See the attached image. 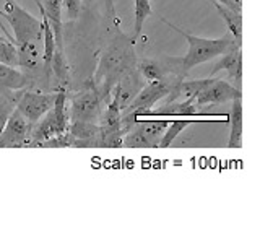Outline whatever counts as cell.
I'll use <instances>...</instances> for the list:
<instances>
[{"label":"cell","instance_id":"1","mask_svg":"<svg viewBox=\"0 0 260 244\" xmlns=\"http://www.w3.org/2000/svg\"><path fill=\"white\" fill-rule=\"evenodd\" d=\"M135 41L124 35L117 28V35L109 46L104 49L101 54L100 64H98L94 77L91 78L93 85L100 92L101 98L109 101L111 92L119 81L124 78L127 73L134 72L137 69V57L134 49Z\"/></svg>","mask_w":260,"mask_h":244},{"label":"cell","instance_id":"2","mask_svg":"<svg viewBox=\"0 0 260 244\" xmlns=\"http://www.w3.org/2000/svg\"><path fill=\"white\" fill-rule=\"evenodd\" d=\"M2 16L13 29V43L18 51V65L28 70H38L43 62L38 43L43 41V21L35 18L15 0H5Z\"/></svg>","mask_w":260,"mask_h":244},{"label":"cell","instance_id":"3","mask_svg":"<svg viewBox=\"0 0 260 244\" xmlns=\"http://www.w3.org/2000/svg\"><path fill=\"white\" fill-rule=\"evenodd\" d=\"M161 20L165 21L171 29H174L176 33H179V35L185 39L187 46H189V49H187V54L182 57V60H181V75L184 78L193 67H197V65H200V64H205V62H208L211 59H215V57H219L236 43L234 38L230 35V33L224 35V36H221V38H218V39H208V38H200V36L190 35V33L184 31L182 28H179V26H176L174 23H171L169 20H166L165 16H161Z\"/></svg>","mask_w":260,"mask_h":244},{"label":"cell","instance_id":"4","mask_svg":"<svg viewBox=\"0 0 260 244\" xmlns=\"http://www.w3.org/2000/svg\"><path fill=\"white\" fill-rule=\"evenodd\" d=\"M161 117H193V119H221L223 122H228L230 114L226 112H205L202 111L197 103L192 98L187 100H176L162 104L159 109H148L145 112H140L137 116L138 119H161Z\"/></svg>","mask_w":260,"mask_h":244},{"label":"cell","instance_id":"5","mask_svg":"<svg viewBox=\"0 0 260 244\" xmlns=\"http://www.w3.org/2000/svg\"><path fill=\"white\" fill-rule=\"evenodd\" d=\"M98 124H100V146H103V148H120L124 130H122L120 122V101L117 85L111 92L108 108L104 112H101Z\"/></svg>","mask_w":260,"mask_h":244},{"label":"cell","instance_id":"6","mask_svg":"<svg viewBox=\"0 0 260 244\" xmlns=\"http://www.w3.org/2000/svg\"><path fill=\"white\" fill-rule=\"evenodd\" d=\"M181 60L182 57H161V59H143L138 62L137 72L142 78L150 80H162V81H182L181 75Z\"/></svg>","mask_w":260,"mask_h":244},{"label":"cell","instance_id":"7","mask_svg":"<svg viewBox=\"0 0 260 244\" xmlns=\"http://www.w3.org/2000/svg\"><path fill=\"white\" fill-rule=\"evenodd\" d=\"M103 98L96 86L91 83L85 92H81L72 100L70 106V120H85V122H100L101 117Z\"/></svg>","mask_w":260,"mask_h":244},{"label":"cell","instance_id":"8","mask_svg":"<svg viewBox=\"0 0 260 244\" xmlns=\"http://www.w3.org/2000/svg\"><path fill=\"white\" fill-rule=\"evenodd\" d=\"M31 124L18 109H13L8 116L4 129L0 130V146L4 148H23L29 146Z\"/></svg>","mask_w":260,"mask_h":244},{"label":"cell","instance_id":"9","mask_svg":"<svg viewBox=\"0 0 260 244\" xmlns=\"http://www.w3.org/2000/svg\"><path fill=\"white\" fill-rule=\"evenodd\" d=\"M57 93H36V92H26L20 96L16 101L15 108L18 109L29 124H35L44 114L52 109Z\"/></svg>","mask_w":260,"mask_h":244},{"label":"cell","instance_id":"10","mask_svg":"<svg viewBox=\"0 0 260 244\" xmlns=\"http://www.w3.org/2000/svg\"><path fill=\"white\" fill-rule=\"evenodd\" d=\"M241 88L234 86L228 81L216 78L213 83L208 85L200 95L193 98V101L202 109L203 106H215V104H223L226 101H233L236 98H241Z\"/></svg>","mask_w":260,"mask_h":244},{"label":"cell","instance_id":"11","mask_svg":"<svg viewBox=\"0 0 260 244\" xmlns=\"http://www.w3.org/2000/svg\"><path fill=\"white\" fill-rule=\"evenodd\" d=\"M67 132L70 148H96L100 146V124L85 120H70Z\"/></svg>","mask_w":260,"mask_h":244},{"label":"cell","instance_id":"12","mask_svg":"<svg viewBox=\"0 0 260 244\" xmlns=\"http://www.w3.org/2000/svg\"><path fill=\"white\" fill-rule=\"evenodd\" d=\"M221 59L215 65L211 73H216L219 70H224L230 78L234 81V86L241 88L242 83V44L234 43L224 54L219 55Z\"/></svg>","mask_w":260,"mask_h":244},{"label":"cell","instance_id":"13","mask_svg":"<svg viewBox=\"0 0 260 244\" xmlns=\"http://www.w3.org/2000/svg\"><path fill=\"white\" fill-rule=\"evenodd\" d=\"M41 5H43V12L49 18V23H51L52 31H54V38L57 44L55 52L63 54V33H62L63 0H41Z\"/></svg>","mask_w":260,"mask_h":244},{"label":"cell","instance_id":"14","mask_svg":"<svg viewBox=\"0 0 260 244\" xmlns=\"http://www.w3.org/2000/svg\"><path fill=\"white\" fill-rule=\"evenodd\" d=\"M168 124L169 120H151V119H138L135 122V126L142 132L148 148H156L159 145V140L162 134H165Z\"/></svg>","mask_w":260,"mask_h":244},{"label":"cell","instance_id":"15","mask_svg":"<svg viewBox=\"0 0 260 244\" xmlns=\"http://www.w3.org/2000/svg\"><path fill=\"white\" fill-rule=\"evenodd\" d=\"M211 4L215 5L218 13L221 15V18L224 20L228 29H230V35L234 38L236 43L242 44V15H241V12L219 4L218 0H211Z\"/></svg>","mask_w":260,"mask_h":244},{"label":"cell","instance_id":"16","mask_svg":"<svg viewBox=\"0 0 260 244\" xmlns=\"http://www.w3.org/2000/svg\"><path fill=\"white\" fill-rule=\"evenodd\" d=\"M242 103L241 98L233 100V108L231 114L228 117L231 130H230V138H228V148H241L242 146Z\"/></svg>","mask_w":260,"mask_h":244},{"label":"cell","instance_id":"17","mask_svg":"<svg viewBox=\"0 0 260 244\" xmlns=\"http://www.w3.org/2000/svg\"><path fill=\"white\" fill-rule=\"evenodd\" d=\"M216 78L208 77V78H200V80H190V81H179V85L176 88V100L182 98V100H187V98H193L200 95L203 89H205L208 85L213 83Z\"/></svg>","mask_w":260,"mask_h":244},{"label":"cell","instance_id":"18","mask_svg":"<svg viewBox=\"0 0 260 244\" xmlns=\"http://www.w3.org/2000/svg\"><path fill=\"white\" fill-rule=\"evenodd\" d=\"M193 117H184V120H173V122H169L166 130H165V134H162L161 137V140H159V148H168V146L173 145V142L177 138L179 134H182L184 132V129L185 127H189L190 124H193V122H202V120H190Z\"/></svg>","mask_w":260,"mask_h":244},{"label":"cell","instance_id":"19","mask_svg":"<svg viewBox=\"0 0 260 244\" xmlns=\"http://www.w3.org/2000/svg\"><path fill=\"white\" fill-rule=\"evenodd\" d=\"M148 16H153V8L150 0H135V20H134V33H132L134 41H137V38L142 35L143 23Z\"/></svg>","mask_w":260,"mask_h":244},{"label":"cell","instance_id":"20","mask_svg":"<svg viewBox=\"0 0 260 244\" xmlns=\"http://www.w3.org/2000/svg\"><path fill=\"white\" fill-rule=\"evenodd\" d=\"M0 78L4 80V83L10 89H18L26 83V78H24V75L20 70H16L12 65H7L2 62H0Z\"/></svg>","mask_w":260,"mask_h":244},{"label":"cell","instance_id":"21","mask_svg":"<svg viewBox=\"0 0 260 244\" xmlns=\"http://www.w3.org/2000/svg\"><path fill=\"white\" fill-rule=\"evenodd\" d=\"M0 62L12 65V67H18V51L13 43H8L7 39L0 36Z\"/></svg>","mask_w":260,"mask_h":244},{"label":"cell","instance_id":"22","mask_svg":"<svg viewBox=\"0 0 260 244\" xmlns=\"http://www.w3.org/2000/svg\"><path fill=\"white\" fill-rule=\"evenodd\" d=\"M13 109H15V108H13V103H12L10 100H8L7 96H2V95H0V130L4 129L5 122H7L8 116H10Z\"/></svg>","mask_w":260,"mask_h":244},{"label":"cell","instance_id":"23","mask_svg":"<svg viewBox=\"0 0 260 244\" xmlns=\"http://www.w3.org/2000/svg\"><path fill=\"white\" fill-rule=\"evenodd\" d=\"M65 12H67L69 20H77L81 10V0H63Z\"/></svg>","mask_w":260,"mask_h":244},{"label":"cell","instance_id":"24","mask_svg":"<svg viewBox=\"0 0 260 244\" xmlns=\"http://www.w3.org/2000/svg\"><path fill=\"white\" fill-rule=\"evenodd\" d=\"M104 2H106V12H108L109 18L114 23H117V12H116V5H114V0H104Z\"/></svg>","mask_w":260,"mask_h":244},{"label":"cell","instance_id":"25","mask_svg":"<svg viewBox=\"0 0 260 244\" xmlns=\"http://www.w3.org/2000/svg\"><path fill=\"white\" fill-rule=\"evenodd\" d=\"M219 4H223L226 7H230V8H234V10H239L241 12V0H218Z\"/></svg>","mask_w":260,"mask_h":244},{"label":"cell","instance_id":"26","mask_svg":"<svg viewBox=\"0 0 260 244\" xmlns=\"http://www.w3.org/2000/svg\"><path fill=\"white\" fill-rule=\"evenodd\" d=\"M35 2H36V4H38V7H39V12L43 10V5H41V0H35Z\"/></svg>","mask_w":260,"mask_h":244},{"label":"cell","instance_id":"27","mask_svg":"<svg viewBox=\"0 0 260 244\" xmlns=\"http://www.w3.org/2000/svg\"><path fill=\"white\" fill-rule=\"evenodd\" d=\"M241 2H242V0H241Z\"/></svg>","mask_w":260,"mask_h":244}]
</instances>
